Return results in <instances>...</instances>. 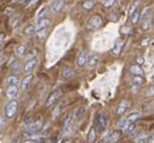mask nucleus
Wrapping results in <instances>:
<instances>
[{"label":"nucleus","mask_w":154,"mask_h":143,"mask_svg":"<svg viewBox=\"0 0 154 143\" xmlns=\"http://www.w3.org/2000/svg\"><path fill=\"white\" fill-rule=\"evenodd\" d=\"M43 119H39V120H36L34 123H32L29 126H27L26 129V133L28 136H33V135H36L38 132H40L42 129H43Z\"/></svg>","instance_id":"1"},{"label":"nucleus","mask_w":154,"mask_h":143,"mask_svg":"<svg viewBox=\"0 0 154 143\" xmlns=\"http://www.w3.org/2000/svg\"><path fill=\"white\" fill-rule=\"evenodd\" d=\"M107 125H108V117L104 114V113H100L96 118V127L98 132H103L106 129H107Z\"/></svg>","instance_id":"2"},{"label":"nucleus","mask_w":154,"mask_h":143,"mask_svg":"<svg viewBox=\"0 0 154 143\" xmlns=\"http://www.w3.org/2000/svg\"><path fill=\"white\" fill-rule=\"evenodd\" d=\"M17 109H18V102L14 98L9 102V104L6 105V108H5V115L6 118H14L17 113Z\"/></svg>","instance_id":"3"},{"label":"nucleus","mask_w":154,"mask_h":143,"mask_svg":"<svg viewBox=\"0 0 154 143\" xmlns=\"http://www.w3.org/2000/svg\"><path fill=\"white\" fill-rule=\"evenodd\" d=\"M62 95H63V92H62L61 89L55 90V91L49 96V98H48V101H46V107H52L55 103H57V101L62 97Z\"/></svg>","instance_id":"4"},{"label":"nucleus","mask_w":154,"mask_h":143,"mask_svg":"<svg viewBox=\"0 0 154 143\" xmlns=\"http://www.w3.org/2000/svg\"><path fill=\"white\" fill-rule=\"evenodd\" d=\"M102 18L100 16H92L89 21H88V28L89 29H97L102 26Z\"/></svg>","instance_id":"5"},{"label":"nucleus","mask_w":154,"mask_h":143,"mask_svg":"<svg viewBox=\"0 0 154 143\" xmlns=\"http://www.w3.org/2000/svg\"><path fill=\"white\" fill-rule=\"evenodd\" d=\"M120 137H122V132L118 130H114L110 133H108V136L104 138V142L106 143H115L120 139Z\"/></svg>","instance_id":"6"},{"label":"nucleus","mask_w":154,"mask_h":143,"mask_svg":"<svg viewBox=\"0 0 154 143\" xmlns=\"http://www.w3.org/2000/svg\"><path fill=\"white\" fill-rule=\"evenodd\" d=\"M36 63H38V61H36V57H34V58H30V59H27L26 64L23 65V73H30V72H32V70L35 68Z\"/></svg>","instance_id":"7"},{"label":"nucleus","mask_w":154,"mask_h":143,"mask_svg":"<svg viewBox=\"0 0 154 143\" xmlns=\"http://www.w3.org/2000/svg\"><path fill=\"white\" fill-rule=\"evenodd\" d=\"M86 61H88V55L85 51H80L76 56V65L78 67H84L86 64Z\"/></svg>","instance_id":"8"},{"label":"nucleus","mask_w":154,"mask_h":143,"mask_svg":"<svg viewBox=\"0 0 154 143\" xmlns=\"http://www.w3.org/2000/svg\"><path fill=\"white\" fill-rule=\"evenodd\" d=\"M49 24H50V20H49V18H46V17L40 18L39 21L36 22V24H35V32L40 30V29H43V28H46Z\"/></svg>","instance_id":"9"},{"label":"nucleus","mask_w":154,"mask_h":143,"mask_svg":"<svg viewBox=\"0 0 154 143\" xmlns=\"http://www.w3.org/2000/svg\"><path fill=\"white\" fill-rule=\"evenodd\" d=\"M17 93H18V87H17V85H11V86H9L8 90H6V96H8L10 99H14V98L17 96Z\"/></svg>","instance_id":"10"},{"label":"nucleus","mask_w":154,"mask_h":143,"mask_svg":"<svg viewBox=\"0 0 154 143\" xmlns=\"http://www.w3.org/2000/svg\"><path fill=\"white\" fill-rule=\"evenodd\" d=\"M63 5H64V0H55V2L52 3V5H51V12L56 14V12L61 11Z\"/></svg>","instance_id":"11"},{"label":"nucleus","mask_w":154,"mask_h":143,"mask_svg":"<svg viewBox=\"0 0 154 143\" xmlns=\"http://www.w3.org/2000/svg\"><path fill=\"white\" fill-rule=\"evenodd\" d=\"M150 12H152V8H144L143 10H142V12H140V22L142 23V22H144L146 20H148L149 18V16H150Z\"/></svg>","instance_id":"12"},{"label":"nucleus","mask_w":154,"mask_h":143,"mask_svg":"<svg viewBox=\"0 0 154 143\" xmlns=\"http://www.w3.org/2000/svg\"><path fill=\"white\" fill-rule=\"evenodd\" d=\"M62 75H63V78L64 79H72V78H74V70H73V68H70V67H64L63 69H62Z\"/></svg>","instance_id":"13"},{"label":"nucleus","mask_w":154,"mask_h":143,"mask_svg":"<svg viewBox=\"0 0 154 143\" xmlns=\"http://www.w3.org/2000/svg\"><path fill=\"white\" fill-rule=\"evenodd\" d=\"M129 107H130V103H129L128 101L122 102V103L119 104V107H118V109H117V114H124V113L128 111Z\"/></svg>","instance_id":"14"},{"label":"nucleus","mask_w":154,"mask_h":143,"mask_svg":"<svg viewBox=\"0 0 154 143\" xmlns=\"http://www.w3.org/2000/svg\"><path fill=\"white\" fill-rule=\"evenodd\" d=\"M32 80H33V75H27L24 79H23V81L21 83V89L22 90H27L28 87H29V85H30V83H32Z\"/></svg>","instance_id":"15"},{"label":"nucleus","mask_w":154,"mask_h":143,"mask_svg":"<svg viewBox=\"0 0 154 143\" xmlns=\"http://www.w3.org/2000/svg\"><path fill=\"white\" fill-rule=\"evenodd\" d=\"M141 117H142L141 113H138V112H132V113H130V114L128 115L126 120H128V123H135V121L138 120Z\"/></svg>","instance_id":"16"},{"label":"nucleus","mask_w":154,"mask_h":143,"mask_svg":"<svg viewBox=\"0 0 154 143\" xmlns=\"http://www.w3.org/2000/svg\"><path fill=\"white\" fill-rule=\"evenodd\" d=\"M122 47H123V40H117L115 44H114V46H113V49H112L113 53L114 55H119L122 52Z\"/></svg>","instance_id":"17"},{"label":"nucleus","mask_w":154,"mask_h":143,"mask_svg":"<svg viewBox=\"0 0 154 143\" xmlns=\"http://www.w3.org/2000/svg\"><path fill=\"white\" fill-rule=\"evenodd\" d=\"M130 73L134 74V75H143V69L136 64V65H131L130 67Z\"/></svg>","instance_id":"18"},{"label":"nucleus","mask_w":154,"mask_h":143,"mask_svg":"<svg viewBox=\"0 0 154 143\" xmlns=\"http://www.w3.org/2000/svg\"><path fill=\"white\" fill-rule=\"evenodd\" d=\"M136 127H137L136 123H129V124L125 126L124 132H125L126 135H131V133H134V132L136 131Z\"/></svg>","instance_id":"19"},{"label":"nucleus","mask_w":154,"mask_h":143,"mask_svg":"<svg viewBox=\"0 0 154 143\" xmlns=\"http://www.w3.org/2000/svg\"><path fill=\"white\" fill-rule=\"evenodd\" d=\"M86 64H88V67L89 68H95L97 64H98V57L97 56H91L88 61H86Z\"/></svg>","instance_id":"20"},{"label":"nucleus","mask_w":154,"mask_h":143,"mask_svg":"<svg viewBox=\"0 0 154 143\" xmlns=\"http://www.w3.org/2000/svg\"><path fill=\"white\" fill-rule=\"evenodd\" d=\"M140 10H135L131 15H130V18H131V22H132V24H137L138 22H140Z\"/></svg>","instance_id":"21"},{"label":"nucleus","mask_w":154,"mask_h":143,"mask_svg":"<svg viewBox=\"0 0 154 143\" xmlns=\"http://www.w3.org/2000/svg\"><path fill=\"white\" fill-rule=\"evenodd\" d=\"M11 70H12V73H18V72H21L22 70V63L20 61L14 62L11 65Z\"/></svg>","instance_id":"22"},{"label":"nucleus","mask_w":154,"mask_h":143,"mask_svg":"<svg viewBox=\"0 0 154 143\" xmlns=\"http://www.w3.org/2000/svg\"><path fill=\"white\" fill-rule=\"evenodd\" d=\"M26 52H27V46L26 45H20L16 50V55L20 56V57H23L26 55Z\"/></svg>","instance_id":"23"},{"label":"nucleus","mask_w":154,"mask_h":143,"mask_svg":"<svg viewBox=\"0 0 154 143\" xmlns=\"http://www.w3.org/2000/svg\"><path fill=\"white\" fill-rule=\"evenodd\" d=\"M72 121H73V117H72V114H68L67 117H66V119H64V121H63V127L67 130L68 127H70L72 126Z\"/></svg>","instance_id":"24"},{"label":"nucleus","mask_w":154,"mask_h":143,"mask_svg":"<svg viewBox=\"0 0 154 143\" xmlns=\"http://www.w3.org/2000/svg\"><path fill=\"white\" fill-rule=\"evenodd\" d=\"M95 139H96V130H95V127H92V129L89 131L88 142H89V143H92V142H95Z\"/></svg>","instance_id":"25"},{"label":"nucleus","mask_w":154,"mask_h":143,"mask_svg":"<svg viewBox=\"0 0 154 143\" xmlns=\"http://www.w3.org/2000/svg\"><path fill=\"white\" fill-rule=\"evenodd\" d=\"M6 84H8L9 86H11V85H17V84H18V78H17L16 75H11V77L8 78Z\"/></svg>","instance_id":"26"},{"label":"nucleus","mask_w":154,"mask_h":143,"mask_svg":"<svg viewBox=\"0 0 154 143\" xmlns=\"http://www.w3.org/2000/svg\"><path fill=\"white\" fill-rule=\"evenodd\" d=\"M36 34H38V38L39 39H45L46 35H48V28H43L40 30H38Z\"/></svg>","instance_id":"27"},{"label":"nucleus","mask_w":154,"mask_h":143,"mask_svg":"<svg viewBox=\"0 0 154 143\" xmlns=\"http://www.w3.org/2000/svg\"><path fill=\"white\" fill-rule=\"evenodd\" d=\"M94 6H95V0H86V2L83 4V8L86 10H90Z\"/></svg>","instance_id":"28"},{"label":"nucleus","mask_w":154,"mask_h":143,"mask_svg":"<svg viewBox=\"0 0 154 143\" xmlns=\"http://www.w3.org/2000/svg\"><path fill=\"white\" fill-rule=\"evenodd\" d=\"M132 83L135 84V85H142L143 84V78H142V75H135L134 77V79H132Z\"/></svg>","instance_id":"29"},{"label":"nucleus","mask_w":154,"mask_h":143,"mask_svg":"<svg viewBox=\"0 0 154 143\" xmlns=\"http://www.w3.org/2000/svg\"><path fill=\"white\" fill-rule=\"evenodd\" d=\"M33 32H35V26H33V24H29L28 27L24 28V33H26V34H30V33H33Z\"/></svg>","instance_id":"30"},{"label":"nucleus","mask_w":154,"mask_h":143,"mask_svg":"<svg viewBox=\"0 0 154 143\" xmlns=\"http://www.w3.org/2000/svg\"><path fill=\"white\" fill-rule=\"evenodd\" d=\"M128 124H129L128 120H126V119H123V120L119 121V124H118V129H125V126H126Z\"/></svg>","instance_id":"31"},{"label":"nucleus","mask_w":154,"mask_h":143,"mask_svg":"<svg viewBox=\"0 0 154 143\" xmlns=\"http://www.w3.org/2000/svg\"><path fill=\"white\" fill-rule=\"evenodd\" d=\"M138 3H140V2H137V0H136V2H134V4L131 5V8L129 9V15H131V14H132V12H134V11L136 10V8H137Z\"/></svg>","instance_id":"32"},{"label":"nucleus","mask_w":154,"mask_h":143,"mask_svg":"<svg viewBox=\"0 0 154 143\" xmlns=\"http://www.w3.org/2000/svg\"><path fill=\"white\" fill-rule=\"evenodd\" d=\"M114 2H115V0H103V5L106 8H110L114 4Z\"/></svg>","instance_id":"33"},{"label":"nucleus","mask_w":154,"mask_h":143,"mask_svg":"<svg viewBox=\"0 0 154 143\" xmlns=\"http://www.w3.org/2000/svg\"><path fill=\"white\" fill-rule=\"evenodd\" d=\"M84 113H85V109H84V108H82V107H80V108H78V111H76L75 117H76V118H80V114L83 115Z\"/></svg>","instance_id":"34"},{"label":"nucleus","mask_w":154,"mask_h":143,"mask_svg":"<svg viewBox=\"0 0 154 143\" xmlns=\"http://www.w3.org/2000/svg\"><path fill=\"white\" fill-rule=\"evenodd\" d=\"M46 11H48V8H43L40 11H39V14H38V17H39V18H42L45 14H46Z\"/></svg>","instance_id":"35"},{"label":"nucleus","mask_w":154,"mask_h":143,"mask_svg":"<svg viewBox=\"0 0 154 143\" xmlns=\"http://www.w3.org/2000/svg\"><path fill=\"white\" fill-rule=\"evenodd\" d=\"M36 56V52H35V50H32L30 52H29V55L27 56V59H30V58H34Z\"/></svg>","instance_id":"36"},{"label":"nucleus","mask_w":154,"mask_h":143,"mask_svg":"<svg viewBox=\"0 0 154 143\" xmlns=\"http://www.w3.org/2000/svg\"><path fill=\"white\" fill-rule=\"evenodd\" d=\"M4 126H5V120H4V118L2 117V118H0V132L4 130Z\"/></svg>","instance_id":"37"},{"label":"nucleus","mask_w":154,"mask_h":143,"mask_svg":"<svg viewBox=\"0 0 154 143\" xmlns=\"http://www.w3.org/2000/svg\"><path fill=\"white\" fill-rule=\"evenodd\" d=\"M136 62H137V64H138V65H141V64H143V63H144V59H143V57H142V56H138V57L136 58Z\"/></svg>","instance_id":"38"},{"label":"nucleus","mask_w":154,"mask_h":143,"mask_svg":"<svg viewBox=\"0 0 154 143\" xmlns=\"http://www.w3.org/2000/svg\"><path fill=\"white\" fill-rule=\"evenodd\" d=\"M4 41H5V34H3V33H0V45H2V46H3Z\"/></svg>","instance_id":"39"},{"label":"nucleus","mask_w":154,"mask_h":143,"mask_svg":"<svg viewBox=\"0 0 154 143\" xmlns=\"http://www.w3.org/2000/svg\"><path fill=\"white\" fill-rule=\"evenodd\" d=\"M149 43H150V39H149V38H146V39L142 41L141 45H142V46H147V45H149Z\"/></svg>","instance_id":"40"},{"label":"nucleus","mask_w":154,"mask_h":143,"mask_svg":"<svg viewBox=\"0 0 154 143\" xmlns=\"http://www.w3.org/2000/svg\"><path fill=\"white\" fill-rule=\"evenodd\" d=\"M136 143H147V138H141V139H136Z\"/></svg>","instance_id":"41"},{"label":"nucleus","mask_w":154,"mask_h":143,"mask_svg":"<svg viewBox=\"0 0 154 143\" xmlns=\"http://www.w3.org/2000/svg\"><path fill=\"white\" fill-rule=\"evenodd\" d=\"M22 143H36V141H32V139H28V141H23Z\"/></svg>","instance_id":"42"},{"label":"nucleus","mask_w":154,"mask_h":143,"mask_svg":"<svg viewBox=\"0 0 154 143\" xmlns=\"http://www.w3.org/2000/svg\"><path fill=\"white\" fill-rule=\"evenodd\" d=\"M27 0H18V3H21V4H23V3H26Z\"/></svg>","instance_id":"43"},{"label":"nucleus","mask_w":154,"mask_h":143,"mask_svg":"<svg viewBox=\"0 0 154 143\" xmlns=\"http://www.w3.org/2000/svg\"><path fill=\"white\" fill-rule=\"evenodd\" d=\"M101 143H106V142H104V141H103V142H101Z\"/></svg>","instance_id":"44"},{"label":"nucleus","mask_w":154,"mask_h":143,"mask_svg":"<svg viewBox=\"0 0 154 143\" xmlns=\"http://www.w3.org/2000/svg\"><path fill=\"white\" fill-rule=\"evenodd\" d=\"M0 49H2V45H0Z\"/></svg>","instance_id":"45"}]
</instances>
